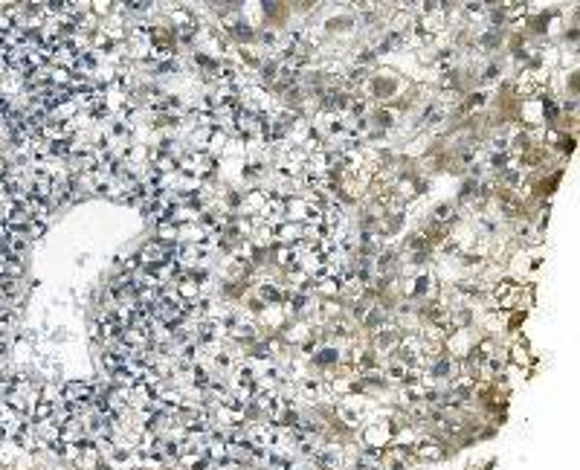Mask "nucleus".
I'll return each mask as SVG.
<instances>
[{
  "instance_id": "f257e3e1",
  "label": "nucleus",
  "mask_w": 580,
  "mask_h": 470,
  "mask_svg": "<svg viewBox=\"0 0 580 470\" xmlns=\"http://www.w3.org/2000/svg\"><path fill=\"white\" fill-rule=\"evenodd\" d=\"M160 238H162V244H171L174 238H177V227H174V221H160Z\"/></svg>"
}]
</instances>
